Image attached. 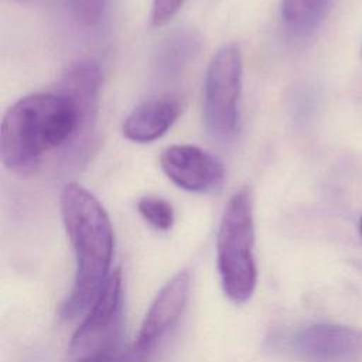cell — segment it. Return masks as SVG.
Returning a JSON list of instances; mask_svg holds the SVG:
<instances>
[{"label": "cell", "mask_w": 362, "mask_h": 362, "mask_svg": "<svg viewBox=\"0 0 362 362\" xmlns=\"http://www.w3.org/2000/svg\"><path fill=\"white\" fill-rule=\"evenodd\" d=\"M72 16L85 25L99 23L103 16L106 0H66Z\"/></svg>", "instance_id": "cell-13"}, {"label": "cell", "mask_w": 362, "mask_h": 362, "mask_svg": "<svg viewBox=\"0 0 362 362\" xmlns=\"http://www.w3.org/2000/svg\"><path fill=\"white\" fill-rule=\"evenodd\" d=\"M122 313V274L120 270L110 273L99 296L90 305L83 322L75 331L71 351L82 356L96 351L115 348L113 338Z\"/></svg>", "instance_id": "cell-5"}, {"label": "cell", "mask_w": 362, "mask_h": 362, "mask_svg": "<svg viewBox=\"0 0 362 362\" xmlns=\"http://www.w3.org/2000/svg\"><path fill=\"white\" fill-rule=\"evenodd\" d=\"M61 215L76 257L74 286L61 305V315L72 318L93 304L107 281L115 239L102 204L76 182L62 188Z\"/></svg>", "instance_id": "cell-1"}, {"label": "cell", "mask_w": 362, "mask_h": 362, "mask_svg": "<svg viewBox=\"0 0 362 362\" xmlns=\"http://www.w3.org/2000/svg\"><path fill=\"white\" fill-rule=\"evenodd\" d=\"M100 86V69L92 61H79L69 66L61 82V92L69 96L88 119L96 105Z\"/></svg>", "instance_id": "cell-10"}, {"label": "cell", "mask_w": 362, "mask_h": 362, "mask_svg": "<svg viewBox=\"0 0 362 362\" xmlns=\"http://www.w3.org/2000/svg\"><path fill=\"white\" fill-rule=\"evenodd\" d=\"M189 293V276L175 274L157 294L143 320L136 342L129 349L133 362H147L158 341L178 321Z\"/></svg>", "instance_id": "cell-6"}, {"label": "cell", "mask_w": 362, "mask_h": 362, "mask_svg": "<svg viewBox=\"0 0 362 362\" xmlns=\"http://www.w3.org/2000/svg\"><path fill=\"white\" fill-rule=\"evenodd\" d=\"M86 117L65 93H31L4 115L0 130L3 164L13 171L31 170L44 154L69 143Z\"/></svg>", "instance_id": "cell-2"}, {"label": "cell", "mask_w": 362, "mask_h": 362, "mask_svg": "<svg viewBox=\"0 0 362 362\" xmlns=\"http://www.w3.org/2000/svg\"><path fill=\"white\" fill-rule=\"evenodd\" d=\"M137 209L140 215L156 229L167 230L173 226L174 211L170 202L160 197H143L137 202Z\"/></svg>", "instance_id": "cell-12"}, {"label": "cell", "mask_w": 362, "mask_h": 362, "mask_svg": "<svg viewBox=\"0 0 362 362\" xmlns=\"http://www.w3.org/2000/svg\"><path fill=\"white\" fill-rule=\"evenodd\" d=\"M78 362H133L129 351L119 352L115 348H107L102 351H96L93 354L82 356Z\"/></svg>", "instance_id": "cell-15"}, {"label": "cell", "mask_w": 362, "mask_h": 362, "mask_svg": "<svg viewBox=\"0 0 362 362\" xmlns=\"http://www.w3.org/2000/svg\"><path fill=\"white\" fill-rule=\"evenodd\" d=\"M182 112L177 98H154L136 106L124 119L123 136L134 143H150L164 136Z\"/></svg>", "instance_id": "cell-9"}, {"label": "cell", "mask_w": 362, "mask_h": 362, "mask_svg": "<svg viewBox=\"0 0 362 362\" xmlns=\"http://www.w3.org/2000/svg\"><path fill=\"white\" fill-rule=\"evenodd\" d=\"M359 232H361V235H362V218L359 219Z\"/></svg>", "instance_id": "cell-16"}, {"label": "cell", "mask_w": 362, "mask_h": 362, "mask_svg": "<svg viewBox=\"0 0 362 362\" xmlns=\"http://www.w3.org/2000/svg\"><path fill=\"white\" fill-rule=\"evenodd\" d=\"M160 165L177 187L191 192L211 191L223 178L222 164L212 154L192 144L167 147L160 157Z\"/></svg>", "instance_id": "cell-7"}, {"label": "cell", "mask_w": 362, "mask_h": 362, "mask_svg": "<svg viewBox=\"0 0 362 362\" xmlns=\"http://www.w3.org/2000/svg\"><path fill=\"white\" fill-rule=\"evenodd\" d=\"M185 0H153L150 21L153 27L167 24L182 7Z\"/></svg>", "instance_id": "cell-14"}, {"label": "cell", "mask_w": 362, "mask_h": 362, "mask_svg": "<svg viewBox=\"0 0 362 362\" xmlns=\"http://www.w3.org/2000/svg\"><path fill=\"white\" fill-rule=\"evenodd\" d=\"M253 246V201L250 189L242 188L229 198L216 238L222 288L233 303H245L255 291L257 270Z\"/></svg>", "instance_id": "cell-3"}, {"label": "cell", "mask_w": 362, "mask_h": 362, "mask_svg": "<svg viewBox=\"0 0 362 362\" xmlns=\"http://www.w3.org/2000/svg\"><path fill=\"white\" fill-rule=\"evenodd\" d=\"M242 83V55L236 44L221 47L212 57L204 83V122L216 137H228L236 129L238 100Z\"/></svg>", "instance_id": "cell-4"}, {"label": "cell", "mask_w": 362, "mask_h": 362, "mask_svg": "<svg viewBox=\"0 0 362 362\" xmlns=\"http://www.w3.org/2000/svg\"><path fill=\"white\" fill-rule=\"evenodd\" d=\"M331 0H281L284 24L297 33L313 30L325 16Z\"/></svg>", "instance_id": "cell-11"}, {"label": "cell", "mask_w": 362, "mask_h": 362, "mask_svg": "<svg viewBox=\"0 0 362 362\" xmlns=\"http://www.w3.org/2000/svg\"><path fill=\"white\" fill-rule=\"evenodd\" d=\"M293 345L310 362H351L362 356V331L339 324H314L298 331Z\"/></svg>", "instance_id": "cell-8"}]
</instances>
